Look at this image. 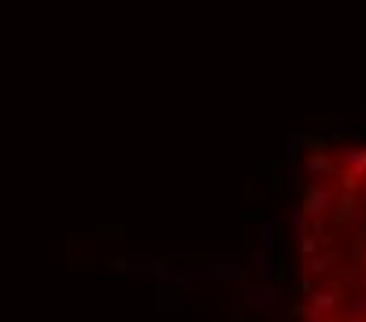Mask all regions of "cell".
Listing matches in <instances>:
<instances>
[{"mask_svg":"<svg viewBox=\"0 0 366 322\" xmlns=\"http://www.w3.org/2000/svg\"><path fill=\"white\" fill-rule=\"evenodd\" d=\"M299 322H366V144H333L299 200Z\"/></svg>","mask_w":366,"mask_h":322,"instance_id":"6da1fadb","label":"cell"}]
</instances>
